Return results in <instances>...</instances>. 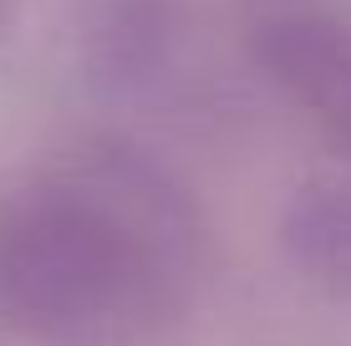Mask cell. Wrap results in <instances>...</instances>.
<instances>
[{"mask_svg": "<svg viewBox=\"0 0 351 346\" xmlns=\"http://www.w3.org/2000/svg\"><path fill=\"white\" fill-rule=\"evenodd\" d=\"M0 26H5V0H0Z\"/></svg>", "mask_w": 351, "mask_h": 346, "instance_id": "3", "label": "cell"}, {"mask_svg": "<svg viewBox=\"0 0 351 346\" xmlns=\"http://www.w3.org/2000/svg\"><path fill=\"white\" fill-rule=\"evenodd\" d=\"M193 214L132 158H77L0 204L10 346H153L189 311Z\"/></svg>", "mask_w": 351, "mask_h": 346, "instance_id": "1", "label": "cell"}, {"mask_svg": "<svg viewBox=\"0 0 351 346\" xmlns=\"http://www.w3.org/2000/svg\"><path fill=\"white\" fill-rule=\"evenodd\" d=\"M260 56L290 102L351 158V26L331 16H290L260 36Z\"/></svg>", "mask_w": 351, "mask_h": 346, "instance_id": "2", "label": "cell"}]
</instances>
